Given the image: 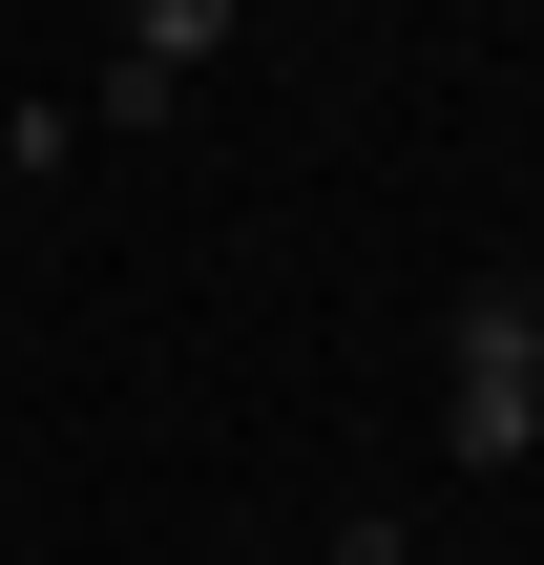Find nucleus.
Masks as SVG:
<instances>
[{
  "mask_svg": "<svg viewBox=\"0 0 544 565\" xmlns=\"http://www.w3.org/2000/svg\"><path fill=\"white\" fill-rule=\"evenodd\" d=\"M440 440H461V461H524L544 440V294H461V335H440Z\"/></svg>",
  "mask_w": 544,
  "mask_h": 565,
  "instance_id": "1",
  "label": "nucleus"
},
{
  "mask_svg": "<svg viewBox=\"0 0 544 565\" xmlns=\"http://www.w3.org/2000/svg\"><path fill=\"white\" fill-rule=\"evenodd\" d=\"M210 42H231V21H210V0H147V21H126V42H105V126H168V105H189V63H210Z\"/></svg>",
  "mask_w": 544,
  "mask_h": 565,
  "instance_id": "2",
  "label": "nucleus"
},
{
  "mask_svg": "<svg viewBox=\"0 0 544 565\" xmlns=\"http://www.w3.org/2000/svg\"><path fill=\"white\" fill-rule=\"evenodd\" d=\"M335 565H398V524H356V545H335Z\"/></svg>",
  "mask_w": 544,
  "mask_h": 565,
  "instance_id": "3",
  "label": "nucleus"
}]
</instances>
